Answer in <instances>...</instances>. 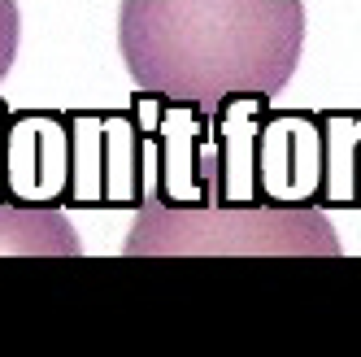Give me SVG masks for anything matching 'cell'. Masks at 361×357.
Returning <instances> with one entry per match:
<instances>
[{"label": "cell", "instance_id": "obj_1", "mask_svg": "<svg viewBox=\"0 0 361 357\" xmlns=\"http://www.w3.org/2000/svg\"><path fill=\"white\" fill-rule=\"evenodd\" d=\"M305 0H118V53L140 92L218 109L274 96L305 53Z\"/></svg>", "mask_w": 361, "mask_h": 357}, {"label": "cell", "instance_id": "obj_2", "mask_svg": "<svg viewBox=\"0 0 361 357\" xmlns=\"http://www.w3.org/2000/svg\"><path fill=\"white\" fill-rule=\"evenodd\" d=\"M340 258L344 244L314 205H144L122 258Z\"/></svg>", "mask_w": 361, "mask_h": 357}, {"label": "cell", "instance_id": "obj_3", "mask_svg": "<svg viewBox=\"0 0 361 357\" xmlns=\"http://www.w3.org/2000/svg\"><path fill=\"white\" fill-rule=\"evenodd\" d=\"M126 114L140 135L144 205H214V114L157 92H140Z\"/></svg>", "mask_w": 361, "mask_h": 357}, {"label": "cell", "instance_id": "obj_4", "mask_svg": "<svg viewBox=\"0 0 361 357\" xmlns=\"http://www.w3.org/2000/svg\"><path fill=\"white\" fill-rule=\"evenodd\" d=\"M74 210H144L140 135L126 109L70 114V188Z\"/></svg>", "mask_w": 361, "mask_h": 357}, {"label": "cell", "instance_id": "obj_5", "mask_svg": "<svg viewBox=\"0 0 361 357\" xmlns=\"http://www.w3.org/2000/svg\"><path fill=\"white\" fill-rule=\"evenodd\" d=\"M322 196V114L270 109L257 131L252 205H314Z\"/></svg>", "mask_w": 361, "mask_h": 357}, {"label": "cell", "instance_id": "obj_6", "mask_svg": "<svg viewBox=\"0 0 361 357\" xmlns=\"http://www.w3.org/2000/svg\"><path fill=\"white\" fill-rule=\"evenodd\" d=\"M70 188V114L18 109L9 114L5 200L13 205H66Z\"/></svg>", "mask_w": 361, "mask_h": 357}, {"label": "cell", "instance_id": "obj_7", "mask_svg": "<svg viewBox=\"0 0 361 357\" xmlns=\"http://www.w3.org/2000/svg\"><path fill=\"white\" fill-rule=\"evenodd\" d=\"M322 114V196L318 210H361V114Z\"/></svg>", "mask_w": 361, "mask_h": 357}, {"label": "cell", "instance_id": "obj_8", "mask_svg": "<svg viewBox=\"0 0 361 357\" xmlns=\"http://www.w3.org/2000/svg\"><path fill=\"white\" fill-rule=\"evenodd\" d=\"M83 244L61 205L0 200V258H79Z\"/></svg>", "mask_w": 361, "mask_h": 357}, {"label": "cell", "instance_id": "obj_9", "mask_svg": "<svg viewBox=\"0 0 361 357\" xmlns=\"http://www.w3.org/2000/svg\"><path fill=\"white\" fill-rule=\"evenodd\" d=\"M18 40H22V13H18V0H0V79H5V74L13 70Z\"/></svg>", "mask_w": 361, "mask_h": 357}, {"label": "cell", "instance_id": "obj_10", "mask_svg": "<svg viewBox=\"0 0 361 357\" xmlns=\"http://www.w3.org/2000/svg\"><path fill=\"white\" fill-rule=\"evenodd\" d=\"M9 105L0 100V200H5V157H9Z\"/></svg>", "mask_w": 361, "mask_h": 357}]
</instances>
